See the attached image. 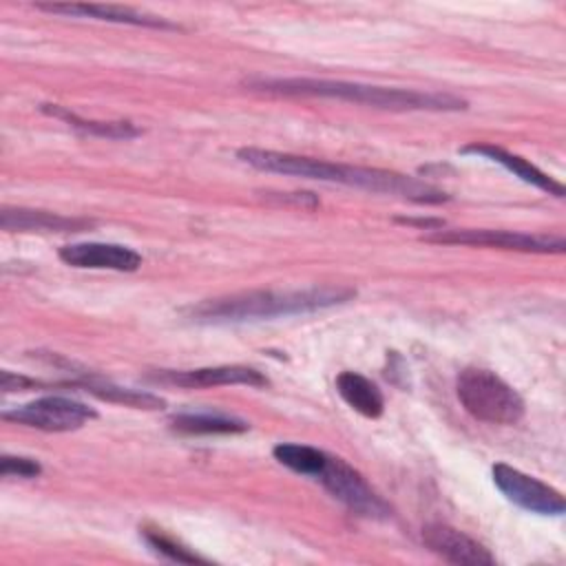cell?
I'll list each match as a JSON object with an SVG mask.
<instances>
[{
  "label": "cell",
  "instance_id": "obj_6",
  "mask_svg": "<svg viewBox=\"0 0 566 566\" xmlns=\"http://www.w3.org/2000/svg\"><path fill=\"white\" fill-rule=\"evenodd\" d=\"M422 241L447 243V245H473V248H497L515 252H537V254H562L566 243L562 237H539L513 230H486V228H467V230H433L422 234Z\"/></svg>",
  "mask_w": 566,
  "mask_h": 566
},
{
  "label": "cell",
  "instance_id": "obj_22",
  "mask_svg": "<svg viewBox=\"0 0 566 566\" xmlns=\"http://www.w3.org/2000/svg\"><path fill=\"white\" fill-rule=\"evenodd\" d=\"M38 385H40L38 380H31V378H24V376H15L11 371H2V378H0L2 391H22V389H31V387H38Z\"/></svg>",
  "mask_w": 566,
  "mask_h": 566
},
{
  "label": "cell",
  "instance_id": "obj_10",
  "mask_svg": "<svg viewBox=\"0 0 566 566\" xmlns=\"http://www.w3.org/2000/svg\"><path fill=\"white\" fill-rule=\"evenodd\" d=\"M157 382L179 385V387H221V385H250V387H265L268 378L245 365H219V367H201V369H186V371H172L161 369L157 374L148 376Z\"/></svg>",
  "mask_w": 566,
  "mask_h": 566
},
{
  "label": "cell",
  "instance_id": "obj_17",
  "mask_svg": "<svg viewBox=\"0 0 566 566\" xmlns=\"http://www.w3.org/2000/svg\"><path fill=\"white\" fill-rule=\"evenodd\" d=\"M71 387H80L102 400L108 402H117L124 407H133V409H164L166 400L148 394V391H137V389H128V387H117L113 382H104V380H77V382H66Z\"/></svg>",
  "mask_w": 566,
  "mask_h": 566
},
{
  "label": "cell",
  "instance_id": "obj_3",
  "mask_svg": "<svg viewBox=\"0 0 566 566\" xmlns=\"http://www.w3.org/2000/svg\"><path fill=\"white\" fill-rule=\"evenodd\" d=\"M356 296L352 287L321 285L307 290H250L228 296L206 298L188 310V318L197 323H243L272 316L305 314L340 305Z\"/></svg>",
  "mask_w": 566,
  "mask_h": 566
},
{
  "label": "cell",
  "instance_id": "obj_8",
  "mask_svg": "<svg viewBox=\"0 0 566 566\" xmlns=\"http://www.w3.org/2000/svg\"><path fill=\"white\" fill-rule=\"evenodd\" d=\"M491 475L495 486L504 493V497L524 511L537 515H562L566 511L564 495L557 489L515 467L502 462L493 464Z\"/></svg>",
  "mask_w": 566,
  "mask_h": 566
},
{
  "label": "cell",
  "instance_id": "obj_13",
  "mask_svg": "<svg viewBox=\"0 0 566 566\" xmlns=\"http://www.w3.org/2000/svg\"><path fill=\"white\" fill-rule=\"evenodd\" d=\"M0 226L7 232H80L93 226L88 219L64 217L31 208H2Z\"/></svg>",
  "mask_w": 566,
  "mask_h": 566
},
{
  "label": "cell",
  "instance_id": "obj_1",
  "mask_svg": "<svg viewBox=\"0 0 566 566\" xmlns=\"http://www.w3.org/2000/svg\"><path fill=\"white\" fill-rule=\"evenodd\" d=\"M237 157L259 170L279 172V175H294L305 179H318L329 184H345L354 188H363L378 195H394L416 203H442L449 199L447 192L424 184L416 177H407L391 170L380 168H363L349 164H334L325 159L279 153V150H263V148H239Z\"/></svg>",
  "mask_w": 566,
  "mask_h": 566
},
{
  "label": "cell",
  "instance_id": "obj_4",
  "mask_svg": "<svg viewBox=\"0 0 566 566\" xmlns=\"http://www.w3.org/2000/svg\"><path fill=\"white\" fill-rule=\"evenodd\" d=\"M455 394L467 413L489 424H515L524 416L522 396L489 369H462L455 380Z\"/></svg>",
  "mask_w": 566,
  "mask_h": 566
},
{
  "label": "cell",
  "instance_id": "obj_20",
  "mask_svg": "<svg viewBox=\"0 0 566 566\" xmlns=\"http://www.w3.org/2000/svg\"><path fill=\"white\" fill-rule=\"evenodd\" d=\"M146 544L157 553V555H164L172 562H184V564H206L203 557H199L197 553H190L186 546L177 544L175 539L166 537L164 533H159L157 528H144L142 531Z\"/></svg>",
  "mask_w": 566,
  "mask_h": 566
},
{
  "label": "cell",
  "instance_id": "obj_15",
  "mask_svg": "<svg viewBox=\"0 0 566 566\" xmlns=\"http://www.w3.org/2000/svg\"><path fill=\"white\" fill-rule=\"evenodd\" d=\"M336 391L354 411L365 418H378L385 411V398L380 389L356 371H340L336 376Z\"/></svg>",
  "mask_w": 566,
  "mask_h": 566
},
{
  "label": "cell",
  "instance_id": "obj_16",
  "mask_svg": "<svg viewBox=\"0 0 566 566\" xmlns=\"http://www.w3.org/2000/svg\"><path fill=\"white\" fill-rule=\"evenodd\" d=\"M170 429L186 436H219L243 433L250 429L245 420L223 413H179L170 418Z\"/></svg>",
  "mask_w": 566,
  "mask_h": 566
},
{
  "label": "cell",
  "instance_id": "obj_11",
  "mask_svg": "<svg viewBox=\"0 0 566 566\" xmlns=\"http://www.w3.org/2000/svg\"><path fill=\"white\" fill-rule=\"evenodd\" d=\"M60 259L73 268L91 270H115V272H135L142 265V254L128 245L119 243H71L60 248Z\"/></svg>",
  "mask_w": 566,
  "mask_h": 566
},
{
  "label": "cell",
  "instance_id": "obj_5",
  "mask_svg": "<svg viewBox=\"0 0 566 566\" xmlns=\"http://www.w3.org/2000/svg\"><path fill=\"white\" fill-rule=\"evenodd\" d=\"M314 480H318L334 500L345 504L356 515L369 520H387L391 515V506L343 458L327 453L325 464Z\"/></svg>",
  "mask_w": 566,
  "mask_h": 566
},
{
  "label": "cell",
  "instance_id": "obj_14",
  "mask_svg": "<svg viewBox=\"0 0 566 566\" xmlns=\"http://www.w3.org/2000/svg\"><path fill=\"white\" fill-rule=\"evenodd\" d=\"M462 155H480V157H486L500 166H504L509 172H513L515 177H520L522 181L548 192V195H555V197H564V186L559 181H555L553 177H548L546 172H542L539 168H535L531 161L500 148V146H493V144H469L464 148H460Z\"/></svg>",
  "mask_w": 566,
  "mask_h": 566
},
{
  "label": "cell",
  "instance_id": "obj_7",
  "mask_svg": "<svg viewBox=\"0 0 566 566\" xmlns=\"http://www.w3.org/2000/svg\"><path fill=\"white\" fill-rule=\"evenodd\" d=\"M95 416H97L95 409L66 396H44L2 413V418L9 422H18V424L40 429V431H51V433L80 429L84 422L93 420Z\"/></svg>",
  "mask_w": 566,
  "mask_h": 566
},
{
  "label": "cell",
  "instance_id": "obj_9",
  "mask_svg": "<svg viewBox=\"0 0 566 566\" xmlns=\"http://www.w3.org/2000/svg\"><path fill=\"white\" fill-rule=\"evenodd\" d=\"M422 544L436 553L438 557L462 564V566H491L495 564V557L473 537L464 535L462 531L449 526V524H427L422 528Z\"/></svg>",
  "mask_w": 566,
  "mask_h": 566
},
{
  "label": "cell",
  "instance_id": "obj_2",
  "mask_svg": "<svg viewBox=\"0 0 566 566\" xmlns=\"http://www.w3.org/2000/svg\"><path fill=\"white\" fill-rule=\"evenodd\" d=\"M252 91L272 95H303V97H334L356 102L385 111H464L467 99L438 93V91H411V88H387L360 82L343 80H314V77H268L250 80Z\"/></svg>",
  "mask_w": 566,
  "mask_h": 566
},
{
  "label": "cell",
  "instance_id": "obj_19",
  "mask_svg": "<svg viewBox=\"0 0 566 566\" xmlns=\"http://www.w3.org/2000/svg\"><path fill=\"white\" fill-rule=\"evenodd\" d=\"M272 455L283 467H287L296 473H303V475H312V478H316V473L323 469L325 458H327V453L323 449L307 447V444H294V442L276 444L272 449Z\"/></svg>",
  "mask_w": 566,
  "mask_h": 566
},
{
  "label": "cell",
  "instance_id": "obj_12",
  "mask_svg": "<svg viewBox=\"0 0 566 566\" xmlns=\"http://www.w3.org/2000/svg\"><path fill=\"white\" fill-rule=\"evenodd\" d=\"M40 11L49 13H62V15H73V18H95V20H106V22H119V24H135V27H153V29H177L172 22L142 13L128 7L119 4H71V2H49V4H35Z\"/></svg>",
  "mask_w": 566,
  "mask_h": 566
},
{
  "label": "cell",
  "instance_id": "obj_18",
  "mask_svg": "<svg viewBox=\"0 0 566 566\" xmlns=\"http://www.w3.org/2000/svg\"><path fill=\"white\" fill-rule=\"evenodd\" d=\"M42 111L53 115V117H60L64 119L69 126L73 128H80L84 133H91V135H99V137H111V139H128V137H135L139 135V128L130 122H95V119H82L77 117L75 113L66 111V108H60L55 104H42Z\"/></svg>",
  "mask_w": 566,
  "mask_h": 566
},
{
  "label": "cell",
  "instance_id": "obj_21",
  "mask_svg": "<svg viewBox=\"0 0 566 566\" xmlns=\"http://www.w3.org/2000/svg\"><path fill=\"white\" fill-rule=\"evenodd\" d=\"M42 467L33 458L22 455H2L0 460V475L2 478H38Z\"/></svg>",
  "mask_w": 566,
  "mask_h": 566
}]
</instances>
